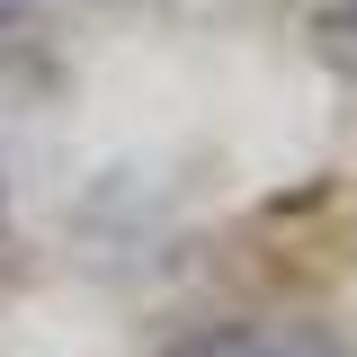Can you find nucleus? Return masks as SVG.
<instances>
[{
  "label": "nucleus",
  "mask_w": 357,
  "mask_h": 357,
  "mask_svg": "<svg viewBox=\"0 0 357 357\" xmlns=\"http://www.w3.org/2000/svg\"><path fill=\"white\" fill-rule=\"evenodd\" d=\"M178 357H340L321 331H206Z\"/></svg>",
  "instance_id": "1"
},
{
  "label": "nucleus",
  "mask_w": 357,
  "mask_h": 357,
  "mask_svg": "<svg viewBox=\"0 0 357 357\" xmlns=\"http://www.w3.org/2000/svg\"><path fill=\"white\" fill-rule=\"evenodd\" d=\"M0 18H9V0H0Z\"/></svg>",
  "instance_id": "2"
}]
</instances>
